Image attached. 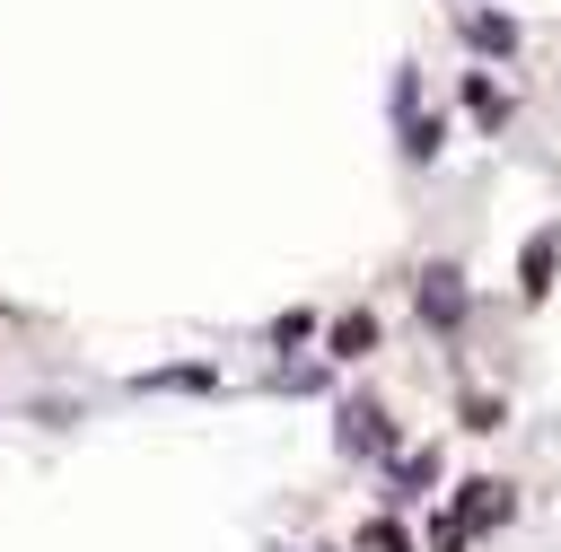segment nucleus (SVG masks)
<instances>
[{
    "label": "nucleus",
    "mask_w": 561,
    "mask_h": 552,
    "mask_svg": "<svg viewBox=\"0 0 561 552\" xmlns=\"http://www.w3.org/2000/svg\"><path fill=\"white\" fill-rule=\"evenodd\" d=\"M456 491H465V499L438 517L430 552H465V543H473V526H500V517H508V491H500V482H456Z\"/></svg>",
    "instance_id": "obj_1"
},
{
    "label": "nucleus",
    "mask_w": 561,
    "mask_h": 552,
    "mask_svg": "<svg viewBox=\"0 0 561 552\" xmlns=\"http://www.w3.org/2000/svg\"><path fill=\"white\" fill-rule=\"evenodd\" d=\"M412 307H421V324H430V333H456V324H465V307H473V298H465V272H456V263H421Z\"/></svg>",
    "instance_id": "obj_2"
},
{
    "label": "nucleus",
    "mask_w": 561,
    "mask_h": 552,
    "mask_svg": "<svg viewBox=\"0 0 561 552\" xmlns=\"http://www.w3.org/2000/svg\"><path fill=\"white\" fill-rule=\"evenodd\" d=\"M333 438H342V456H386V447H394V421H386L377 403H342V429H333Z\"/></svg>",
    "instance_id": "obj_3"
},
{
    "label": "nucleus",
    "mask_w": 561,
    "mask_h": 552,
    "mask_svg": "<svg viewBox=\"0 0 561 552\" xmlns=\"http://www.w3.org/2000/svg\"><path fill=\"white\" fill-rule=\"evenodd\" d=\"M552 263H561V228H535V237H526V254H517V289H526V298H543V289H552Z\"/></svg>",
    "instance_id": "obj_4"
},
{
    "label": "nucleus",
    "mask_w": 561,
    "mask_h": 552,
    "mask_svg": "<svg viewBox=\"0 0 561 552\" xmlns=\"http://www.w3.org/2000/svg\"><path fill=\"white\" fill-rule=\"evenodd\" d=\"M465 44H482V53H517V18H500V9H465Z\"/></svg>",
    "instance_id": "obj_5"
},
{
    "label": "nucleus",
    "mask_w": 561,
    "mask_h": 552,
    "mask_svg": "<svg viewBox=\"0 0 561 552\" xmlns=\"http://www.w3.org/2000/svg\"><path fill=\"white\" fill-rule=\"evenodd\" d=\"M324 342H333V359H359V350H377V315H368V307H351Z\"/></svg>",
    "instance_id": "obj_6"
},
{
    "label": "nucleus",
    "mask_w": 561,
    "mask_h": 552,
    "mask_svg": "<svg viewBox=\"0 0 561 552\" xmlns=\"http://www.w3.org/2000/svg\"><path fill=\"white\" fill-rule=\"evenodd\" d=\"M465 114H473V123H491V131H500V123H508V96H500V88H491V79H482V70H465Z\"/></svg>",
    "instance_id": "obj_7"
},
{
    "label": "nucleus",
    "mask_w": 561,
    "mask_h": 552,
    "mask_svg": "<svg viewBox=\"0 0 561 552\" xmlns=\"http://www.w3.org/2000/svg\"><path fill=\"white\" fill-rule=\"evenodd\" d=\"M403 158H412V166L438 158V123H430V114H403Z\"/></svg>",
    "instance_id": "obj_8"
},
{
    "label": "nucleus",
    "mask_w": 561,
    "mask_h": 552,
    "mask_svg": "<svg viewBox=\"0 0 561 552\" xmlns=\"http://www.w3.org/2000/svg\"><path fill=\"white\" fill-rule=\"evenodd\" d=\"M430 473H438V456H430V447H421V456H403V499H421V482H430Z\"/></svg>",
    "instance_id": "obj_9"
}]
</instances>
